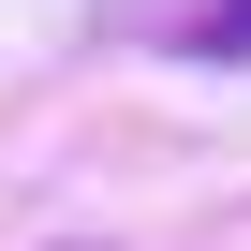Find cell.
<instances>
[{"label":"cell","mask_w":251,"mask_h":251,"mask_svg":"<svg viewBox=\"0 0 251 251\" xmlns=\"http://www.w3.org/2000/svg\"><path fill=\"white\" fill-rule=\"evenodd\" d=\"M192 59H251V0H207L192 15Z\"/></svg>","instance_id":"6da1fadb"}]
</instances>
